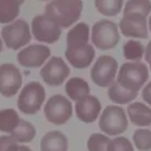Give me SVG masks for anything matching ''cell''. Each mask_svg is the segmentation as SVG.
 <instances>
[{
    "label": "cell",
    "mask_w": 151,
    "mask_h": 151,
    "mask_svg": "<svg viewBox=\"0 0 151 151\" xmlns=\"http://www.w3.org/2000/svg\"><path fill=\"white\" fill-rule=\"evenodd\" d=\"M83 12L81 0H51L45 6V15L60 28L74 25Z\"/></svg>",
    "instance_id": "6da1fadb"
},
{
    "label": "cell",
    "mask_w": 151,
    "mask_h": 151,
    "mask_svg": "<svg viewBox=\"0 0 151 151\" xmlns=\"http://www.w3.org/2000/svg\"><path fill=\"white\" fill-rule=\"evenodd\" d=\"M149 78V68L144 63H124L117 74V83L125 90L138 92Z\"/></svg>",
    "instance_id": "7a4b0ae2"
},
{
    "label": "cell",
    "mask_w": 151,
    "mask_h": 151,
    "mask_svg": "<svg viewBox=\"0 0 151 151\" xmlns=\"http://www.w3.org/2000/svg\"><path fill=\"white\" fill-rule=\"evenodd\" d=\"M119 39L120 37L118 26L109 19H101L92 26L91 41L94 47L101 51H107L116 47L119 42Z\"/></svg>",
    "instance_id": "3957f363"
},
{
    "label": "cell",
    "mask_w": 151,
    "mask_h": 151,
    "mask_svg": "<svg viewBox=\"0 0 151 151\" xmlns=\"http://www.w3.org/2000/svg\"><path fill=\"white\" fill-rule=\"evenodd\" d=\"M46 98L44 86L38 81L27 83L18 97V109L25 114H35L42 106Z\"/></svg>",
    "instance_id": "277c9868"
},
{
    "label": "cell",
    "mask_w": 151,
    "mask_h": 151,
    "mask_svg": "<svg viewBox=\"0 0 151 151\" xmlns=\"http://www.w3.org/2000/svg\"><path fill=\"white\" fill-rule=\"evenodd\" d=\"M127 117L119 105H109L100 113L99 129L107 136H118L127 129Z\"/></svg>",
    "instance_id": "5b68a950"
},
{
    "label": "cell",
    "mask_w": 151,
    "mask_h": 151,
    "mask_svg": "<svg viewBox=\"0 0 151 151\" xmlns=\"http://www.w3.org/2000/svg\"><path fill=\"white\" fill-rule=\"evenodd\" d=\"M73 113L72 103L63 94H54L48 98L44 106V114L47 122L54 125L65 124Z\"/></svg>",
    "instance_id": "8992f818"
},
{
    "label": "cell",
    "mask_w": 151,
    "mask_h": 151,
    "mask_svg": "<svg viewBox=\"0 0 151 151\" xmlns=\"http://www.w3.org/2000/svg\"><path fill=\"white\" fill-rule=\"evenodd\" d=\"M118 61L111 55H100L94 61L90 76L92 81L99 87L110 86L117 76Z\"/></svg>",
    "instance_id": "52a82bcc"
},
{
    "label": "cell",
    "mask_w": 151,
    "mask_h": 151,
    "mask_svg": "<svg viewBox=\"0 0 151 151\" xmlns=\"http://www.w3.org/2000/svg\"><path fill=\"white\" fill-rule=\"evenodd\" d=\"M1 38L6 47L19 50L27 45L31 40V31L28 24L22 19H17L13 22L5 25L1 31Z\"/></svg>",
    "instance_id": "ba28073f"
},
{
    "label": "cell",
    "mask_w": 151,
    "mask_h": 151,
    "mask_svg": "<svg viewBox=\"0 0 151 151\" xmlns=\"http://www.w3.org/2000/svg\"><path fill=\"white\" fill-rule=\"evenodd\" d=\"M33 37L41 42L54 44L59 40L61 35V28L48 19L45 14H40L33 18L31 24Z\"/></svg>",
    "instance_id": "9c48e42d"
},
{
    "label": "cell",
    "mask_w": 151,
    "mask_h": 151,
    "mask_svg": "<svg viewBox=\"0 0 151 151\" xmlns=\"http://www.w3.org/2000/svg\"><path fill=\"white\" fill-rule=\"evenodd\" d=\"M70 76V67L60 57H51L40 70V77L50 86L61 85Z\"/></svg>",
    "instance_id": "30bf717a"
},
{
    "label": "cell",
    "mask_w": 151,
    "mask_h": 151,
    "mask_svg": "<svg viewBox=\"0 0 151 151\" xmlns=\"http://www.w3.org/2000/svg\"><path fill=\"white\" fill-rule=\"evenodd\" d=\"M124 37L146 39L149 37V27L146 17L138 13L123 14L118 27Z\"/></svg>",
    "instance_id": "8fae6325"
},
{
    "label": "cell",
    "mask_w": 151,
    "mask_h": 151,
    "mask_svg": "<svg viewBox=\"0 0 151 151\" xmlns=\"http://www.w3.org/2000/svg\"><path fill=\"white\" fill-rule=\"evenodd\" d=\"M22 84V76L20 70L11 63L0 65V93L6 97L17 94Z\"/></svg>",
    "instance_id": "7c38bea8"
},
{
    "label": "cell",
    "mask_w": 151,
    "mask_h": 151,
    "mask_svg": "<svg viewBox=\"0 0 151 151\" xmlns=\"http://www.w3.org/2000/svg\"><path fill=\"white\" fill-rule=\"evenodd\" d=\"M51 57V50L40 44H33L22 48L18 55V63L28 68H37L45 64V61Z\"/></svg>",
    "instance_id": "4fadbf2b"
},
{
    "label": "cell",
    "mask_w": 151,
    "mask_h": 151,
    "mask_svg": "<svg viewBox=\"0 0 151 151\" xmlns=\"http://www.w3.org/2000/svg\"><path fill=\"white\" fill-rule=\"evenodd\" d=\"M94 55H96L94 47L90 44L77 47H66L65 50L66 60L70 63L71 66L79 70L88 67L92 64Z\"/></svg>",
    "instance_id": "5bb4252c"
},
{
    "label": "cell",
    "mask_w": 151,
    "mask_h": 151,
    "mask_svg": "<svg viewBox=\"0 0 151 151\" xmlns=\"http://www.w3.org/2000/svg\"><path fill=\"white\" fill-rule=\"evenodd\" d=\"M74 110H76V116L79 120L90 124L93 123L100 114L101 104L97 97L90 94L86 98L77 101Z\"/></svg>",
    "instance_id": "9a60e30c"
},
{
    "label": "cell",
    "mask_w": 151,
    "mask_h": 151,
    "mask_svg": "<svg viewBox=\"0 0 151 151\" xmlns=\"http://www.w3.org/2000/svg\"><path fill=\"white\" fill-rule=\"evenodd\" d=\"M126 113L132 124L137 126H149L151 125V107L140 103L134 101L129 104Z\"/></svg>",
    "instance_id": "2e32d148"
},
{
    "label": "cell",
    "mask_w": 151,
    "mask_h": 151,
    "mask_svg": "<svg viewBox=\"0 0 151 151\" xmlns=\"http://www.w3.org/2000/svg\"><path fill=\"white\" fill-rule=\"evenodd\" d=\"M68 139L60 131H50L40 140V151H67Z\"/></svg>",
    "instance_id": "e0dca14e"
},
{
    "label": "cell",
    "mask_w": 151,
    "mask_h": 151,
    "mask_svg": "<svg viewBox=\"0 0 151 151\" xmlns=\"http://www.w3.org/2000/svg\"><path fill=\"white\" fill-rule=\"evenodd\" d=\"M90 26L86 22H78L74 25L66 35V47H77L88 44Z\"/></svg>",
    "instance_id": "ac0fdd59"
},
{
    "label": "cell",
    "mask_w": 151,
    "mask_h": 151,
    "mask_svg": "<svg viewBox=\"0 0 151 151\" xmlns=\"http://www.w3.org/2000/svg\"><path fill=\"white\" fill-rule=\"evenodd\" d=\"M65 92L67 97L74 101H79L90 96V86L86 80L79 77H72L66 81Z\"/></svg>",
    "instance_id": "d6986e66"
},
{
    "label": "cell",
    "mask_w": 151,
    "mask_h": 151,
    "mask_svg": "<svg viewBox=\"0 0 151 151\" xmlns=\"http://www.w3.org/2000/svg\"><path fill=\"white\" fill-rule=\"evenodd\" d=\"M107 96L111 101L118 105H124V104H130L132 100H134L138 96V92L129 91L122 87L117 81H113L107 90Z\"/></svg>",
    "instance_id": "ffe728a7"
},
{
    "label": "cell",
    "mask_w": 151,
    "mask_h": 151,
    "mask_svg": "<svg viewBox=\"0 0 151 151\" xmlns=\"http://www.w3.org/2000/svg\"><path fill=\"white\" fill-rule=\"evenodd\" d=\"M25 0H0V24H11L20 13Z\"/></svg>",
    "instance_id": "44dd1931"
},
{
    "label": "cell",
    "mask_w": 151,
    "mask_h": 151,
    "mask_svg": "<svg viewBox=\"0 0 151 151\" xmlns=\"http://www.w3.org/2000/svg\"><path fill=\"white\" fill-rule=\"evenodd\" d=\"M20 117L14 109L0 110V131L5 133H12L20 123Z\"/></svg>",
    "instance_id": "7402d4cb"
},
{
    "label": "cell",
    "mask_w": 151,
    "mask_h": 151,
    "mask_svg": "<svg viewBox=\"0 0 151 151\" xmlns=\"http://www.w3.org/2000/svg\"><path fill=\"white\" fill-rule=\"evenodd\" d=\"M37 134V130L35 127L27 120L21 119L19 125L15 127V130L11 133V136L18 142V143H29L34 139Z\"/></svg>",
    "instance_id": "603a6c76"
},
{
    "label": "cell",
    "mask_w": 151,
    "mask_h": 151,
    "mask_svg": "<svg viewBox=\"0 0 151 151\" xmlns=\"http://www.w3.org/2000/svg\"><path fill=\"white\" fill-rule=\"evenodd\" d=\"M144 46L139 40H127L123 46V55L132 63H139L144 57Z\"/></svg>",
    "instance_id": "cb8c5ba5"
},
{
    "label": "cell",
    "mask_w": 151,
    "mask_h": 151,
    "mask_svg": "<svg viewBox=\"0 0 151 151\" xmlns=\"http://www.w3.org/2000/svg\"><path fill=\"white\" fill-rule=\"evenodd\" d=\"M124 0H94V7L105 17H116L123 11Z\"/></svg>",
    "instance_id": "d4e9b609"
},
{
    "label": "cell",
    "mask_w": 151,
    "mask_h": 151,
    "mask_svg": "<svg viewBox=\"0 0 151 151\" xmlns=\"http://www.w3.org/2000/svg\"><path fill=\"white\" fill-rule=\"evenodd\" d=\"M138 13L147 17L151 13V1L150 0H127L123 9V14Z\"/></svg>",
    "instance_id": "484cf974"
},
{
    "label": "cell",
    "mask_w": 151,
    "mask_h": 151,
    "mask_svg": "<svg viewBox=\"0 0 151 151\" xmlns=\"http://www.w3.org/2000/svg\"><path fill=\"white\" fill-rule=\"evenodd\" d=\"M133 143L139 151L151 150V130L149 129H137L133 132Z\"/></svg>",
    "instance_id": "4316f807"
},
{
    "label": "cell",
    "mask_w": 151,
    "mask_h": 151,
    "mask_svg": "<svg viewBox=\"0 0 151 151\" xmlns=\"http://www.w3.org/2000/svg\"><path fill=\"white\" fill-rule=\"evenodd\" d=\"M110 138L104 133H92L87 139L88 151H107Z\"/></svg>",
    "instance_id": "83f0119b"
},
{
    "label": "cell",
    "mask_w": 151,
    "mask_h": 151,
    "mask_svg": "<svg viewBox=\"0 0 151 151\" xmlns=\"http://www.w3.org/2000/svg\"><path fill=\"white\" fill-rule=\"evenodd\" d=\"M107 151H134L132 143L123 136L116 137L110 140L107 145Z\"/></svg>",
    "instance_id": "f1b7e54d"
},
{
    "label": "cell",
    "mask_w": 151,
    "mask_h": 151,
    "mask_svg": "<svg viewBox=\"0 0 151 151\" xmlns=\"http://www.w3.org/2000/svg\"><path fill=\"white\" fill-rule=\"evenodd\" d=\"M19 143L9 134L0 136V151H18Z\"/></svg>",
    "instance_id": "f546056e"
},
{
    "label": "cell",
    "mask_w": 151,
    "mask_h": 151,
    "mask_svg": "<svg viewBox=\"0 0 151 151\" xmlns=\"http://www.w3.org/2000/svg\"><path fill=\"white\" fill-rule=\"evenodd\" d=\"M142 98L143 100L149 104L151 106V81H149L144 87H143V91H142Z\"/></svg>",
    "instance_id": "4dcf8cb0"
},
{
    "label": "cell",
    "mask_w": 151,
    "mask_h": 151,
    "mask_svg": "<svg viewBox=\"0 0 151 151\" xmlns=\"http://www.w3.org/2000/svg\"><path fill=\"white\" fill-rule=\"evenodd\" d=\"M144 58H145V61H146V63H149V61L151 60V41H149V44H147L146 47H145Z\"/></svg>",
    "instance_id": "1f68e13d"
},
{
    "label": "cell",
    "mask_w": 151,
    "mask_h": 151,
    "mask_svg": "<svg viewBox=\"0 0 151 151\" xmlns=\"http://www.w3.org/2000/svg\"><path fill=\"white\" fill-rule=\"evenodd\" d=\"M18 151H32V150H31L28 146H26V145H20Z\"/></svg>",
    "instance_id": "d6a6232c"
},
{
    "label": "cell",
    "mask_w": 151,
    "mask_h": 151,
    "mask_svg": "<svg viewBox=\"0 0 151 151\" xmlns=\"http://www.w3.org/2000/svg\"><path fill=\"white\" fill-rule=\"evenodd\" d=\"M149 29H150V32H151V17H150V19H149Z\"/></svg>",
    "instance_id": "836d02e7"
},
{
    "label": "cell",
    "mask_w": 151,
    "mask_h": 151,
    "mask_svg": "<svg viewBox=\"0 0 151 151\" xmlns=\"http://www.w3.org/2000/svg\"><path fill=\"white\" fill-rule=\"evenodd\" d=\"M2 51V41H1V38H0V52Z\"/></svg>",
    "instance_id": "e575fe53"
},
{
    "label": "cell",
    "mask_w": 151,
    "mask_h": 151,
    "mask_svg": "<svg viewBox=\"0 0 151 151\" xmlns=\"http://www.w3.org/2000/svg\"><path fill=\"white\" fill-rule=\"evenodd\" d=\"M149 65H150V70H151V60L149 61Z\"/></svg>",
    "instance_id": "d590c367"
}]
</instances>
